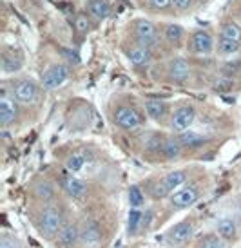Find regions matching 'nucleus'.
<instances>
[{
  "label": "nucleus",
  "mask_w": 241,
  "mask_h": 248,
  "mask_svg": "<svg viewBox=\"0 0 241 248\" xmlns=\"http://www.w3.org/2000/svg\"><path fill=\"white\" fill-rule=\"evenodd\" d=\"M187 49L191 55L196 56H209L214 53L216 49V40L210 31L207 29H196L189 35V40H187Z\"/></svg>",
  "instance_id": "f03ea898"
},
{
  "label": "nucleus",
  "mask_w": 241,
  "mask_h": 248,
  "mask_svg": "<svg viewBox=\"0 0 241 248\" xmlns=\"http://www.w3.org/2000/svg\"><path fill=\"white\" fill-rule=\"evenodd\" d=\"M194 2L196 0H172V6L176 7L178 11H189L194 7Z\"/></svg>",
  "instance_id": "72a5a7b5"
},
{
  "label": "nucleus",
  "mask_w": 241,
  "mask_h": 248,
  "mask_svg": "<svg viewBox=\"0 0 241 248\" xmlns=\"http://www.w3.org/2000/svg\"><path fill=\"white\" fill-rule=\"evenodd\" d=\"M114 124L120 127V129H125V131H134L138 129L140 125H142V116H140V112L136 109H132L129 105H122V107H118L114 110Z\"/></svg>",
  "instance_id": "0eeeda50"
},
{
  "label": "nucleus",
  "mask_w": 241,
  "mask_h": 248,
  "mask_svg": "<svg viewBox=\"0 0 241 248\" xmlns=\"http://www.w3.org/2000/svg\"><path fill=\"white\" fill-rule=\"evenodd\" d=\"M64 228V212L55 205H49L42 210L38 219V230L46 239H55Z\"/></svg>",
  "instance_id": "f257e3e1"
},
{
  "label": "nucleus",
  "mask_w": 241,
  "mask_h": 248,
  "mask_svg": "<svg viewBox=\"0 0 241 248\" xmlns=\"http://www.w3.org/2000/svg\"><path fill=\"white\" fill-rule=\"evenodd\" d=\"M198 248H227L220 234H207L198 243Z\"/></svg>",
  "instance_id": "c85d7f7f"
},
{
  "label": "nucleus",
  "mask_w": 241,
  "mask_h": 248,
  "mask_svg": "<svg viewBox=\"0 0 241 248\" xmlns=\"http://www.w3.org/2000/svg\"><path fill=\"white\" fill-rule=\"evenodd\" d=\"M194 120H196V109H194L193 105H179L171 114L172 131L179 132V134L189 131L193 127Z\"/></svg>",
  "instance_id": "423d86ee"
},
{
  "label": "nucleus",
  "mask_w": 241,
  "mask_h": 248,
  "mask_svg": "<svg viewBox=\"0 0 241 248\" xmlns=\"http://www.w3.org/2000/svg\"><path fill=\"white\" fill-rule=\"evenodd\" d=\"M11 94H13V98L18 102V104L31 105L38 100V96H40V89H38V85H36L33 80H29V78H20V80H16V82L13 83Z\"/></svg>",
  "instance_id": "7ed1b4c3"
},
{
  "label": "nucleus",
  "mask_w": 241,
  "mask_h": 248,
  "mask_svg": "<svg viewBox=\"0 0 241 248\" xmlns=\"http://www.w3.org/2000/svg\"><path fill=\"white\" fill-rule=\"evenodd\" d=\"M91 28H93V24H91V18L89 15L85 13H78L75 16V29L80 33V35H87L91 31Z\"/></svg>",
  "instance_id": "c756f323"
},
{
  "label": "nucleus",
  "mask_w": 241,
  "mask_h": 248,
  "mask_svg": "<svg viewBox=\"0 0 241 248\" xmlns=\"http://www.w3.org/2000/svg\"><path fill=\"white\" fill-rule=\"evenodd\" d=\"M127 58H129V62H131L132 65L144 67V65H147V63H151L152 49L136 44V46H132L131 49H127Z\"/></svg>",
  "instance_id": "2eb2a0df"
},
{
  "label": "nucleus",
  "mask_w": 241,
  "mask_h": 248,
  "mask_svg": "<svg viewBox=\"0 0 241 248\" xmlns=\"http://www.w3.org/2000/svg\"><path fill=\"white\" fill-rule=\"evenodd\" d=\"M34 194H36V198H38L40 201H51L53 198H55L56 188L51 181H48V179H40V181L34 185Z\"/></svg>",
  "instance_id": "4be33fe9"
},
{
  "label": "nucleus",
  "mask_w": 241,
  "mask_h": 248,
  "mask_svg": "<svg viewBox=\"0 0 241 248\" xmlns=\"http://www.w3.org/2000/svg\"><path fill=\"white\" fill-rule=\"evenodd\" d=\"M80 241L89 247H96L102 241V228L98 225V221L87 219L83 223V227L80 228Z\"/></svg>",
  "instance_id": "ddd939ff"
},
{
  "label": "nucleus",
  "mask_w": 241,
  "mask_h": 248,
  "mask_svg": "<svg viewBox=\"0 0 241 248\" xmlns=\"http://www.w3.org/2000/svg\"><path fill=\"white\" fill-rule=\"evenodd\" d=\"M167 73H169V78L171 82L174 83H185L189 78H191V65L185 58L181 56H176L172 58L169 65H167Z\"/></svg>",
  "instance_id": "1a4fd4ad"
},
{
  "label": "nucleus",
  "mask_w": 241,
  "mask_h": 248,
  "mask_svg": "<svg viewBox=\"0 0 241 248\" xmlns=\"http://www.w3.org/2000/svg\"><path fill=\"white\" fill-rule=\"evenodd\" d=\"M78 241H80V228H78V225H65L56 235L55 245L56 248H73Z\"/></svg>",
  "instance_id": "4468645a"
},
{
  "label": "nucleus",
  "mask_w": 241,
  "mask_h": 248,
  "mask_svg": "<svg viewBox=\"0 0 241 248\" xmlns=\"http://www.w3.org/2000/svg\"><path fill=\"white\" fill-rule=\"evenodd\" d=\"M64 190H65L67 196H71L73 200H80V198H83L85 192H87V185H85V181H82V179L71 176V178L64 179Z\"/></svg>",
  "instance_id": "f3484780"
},
{
  "label": "nucleus",
  "mask_w": 241,
  "mask_h": 248,
  "mask_svg": "<svg viewBox=\"0 0 241 248\" xmlns=\"http://www.w3.org/2000/svg\"><path fill=\"white\" fill-rule=\"evenodd\" d=\"M187 181V174L183 170H174V172H169L165 178L160 181V185L163 186L165 194H172L176 192V188L183 185Z\"/></svg>",
  "instance_id": "dca6fc26"
},
{
  "label": "nucleus",
  "mask_w": 241,
  "mask_h": 248,
  "mask_svg": "<svg viewBox=\"0 0 241 248\" xmlns=\"http://www.w3.org/2000/svg\"><path fill=\"white\" fill-rule=\"evenodd\" d=\"M69 76H71V69L65 63H53L51 67L46 69V73L42 76V87L48 91L58 89L67 82Z\"/></svg>",
  "instance_id": "20e7f679"
},
{
  "label": "nucleus",
  "mask_w": 241,
  "mask_h": 248,
  "mask_svg": "<svg viewBox=\"0 0 241 248\" xmlns=\"http://www.w3.org/2000/svg\"><path fill=\"white\" fill-rule=\"evenodd\" d=\"M240 214H241V205H240Z\"/></svg>",
  "instance_id": "c9c22d12"
},
{
  "label": "nucleus",
  "mask_w": 241,
  "mask_h": 248,
  "mask_svg": "<svg viewBox=\"0 0 241 248\" xmlns=\"http://www.w3.org/2000/svg\"><path fill=\"white\" fill-rule=\"evenodd\" d=\"M134 36H136V42L140 46H145L149 49H154L160 42L158 28L151 20H145V18L136 20V24H134Z\"/></svg>",
  "instance_id": "39448f33"
},
{
  "label": "nucleus",
  "mask_w": 241,
  "mask_h": 248,
  "mask_svg": "<svg viewBox=\"0 0 241 248\" xmlns=\"http://www.w3.org/2000/svg\"><path fill=\"white\" fill-rule=\"evenodd\" d=\"M220 36L221 38H228V40L241 42V28L240 24H236L234 20H225L220 28Z\"/></svg>",
  "instance_id": "5701e85b"
},
{
  "label": "nucleus",
  "mask_w": 241,
  "mask_h": 248,
  "mask_svg": "<svg viewBox=\"0 0 241 248\" xmlns=\"http://www.w3.org/2000/svg\"><path fill=\"white\" fill-rule=\"evenodd\" d=\"M87 11L93 18L105 20L111 15V2L109 0H89L87 2Z\"/></svg>",
  "instance_id": "a211bd4d"
},
{
  "label": "nucleus",
  "mask_w": 241,
  "mask_h": 248,
  "mask_svg": "<svg viewBox=\"0 0 241 248\" xmlns=\"http://www.w3.org/2000/svg\"><path fill=\"white\" fill-rule=\"evenodd\" d=\"M145 203V196L144 192H142V188L140 186H131L129 188V205H131V208H140L144 207Z\"/></svg>",
  "instance_id": "7c9ffc66"
},
{
  "label": "nucleus",
  "mask_w": 241,
  "mask_h": 248,
  "mask_svg": "<svg viewBox=\"0 0 241 248\" xmlns=\"http://www.w3.org/2000/svg\"><path fill=\"white\" fill-rule=\"evenodd\" d=\"M194 234V225L191 221H181L178 225H174V227L169 230V234H167V239L171 245H183L187 243Z\"/></svg>",
  "instance_id": "f8f14e48"
},
{
  "label": "nucleus",
  "mask_w": 241,
  "mask_h": 248,
  "mask_svg": "<svg viewBox=\"0 0 241 248\" xmlns=\"http://www.w3.org/2000/svg\"><path fill=\"white\" fill-rule=\"evenodd\" d=\"M85 163H87V156L83 154V152H75V154H71L67 158V163H65V167H67L69 172H80L83 167H85Z\"/></svg>",
  "instance_id": "a878e982"
},
{
  "label": "nucleus",
  "mask_w": 241,
  "mask_h": 248,
  "mask_svg": "<svg viewBox=\"0 0 241 248\" xmlns=\"http://www.w3.org/2000/svg\"><path fill=\"white\" fill-rule=\"evenodd\" d=\"M16 116H18V109H16L13 94L9 96L7 93H2V96H0V125L6 129L16 120Z\"/></svg>",
  "instance_id": "9b49d317"
},
{
  "label": "nucleus",
  "mask_w": 241,
  "mask_h": 248,
  "mask_svg": "<svg viewBox=\"0 0 241 248\" xmlns=\"http://www.w3.org/2000/svg\"><path fill=\"white\" fill-rule=\"evenodd\" d=\"M147 4L154 11H165L172 6V0H147Z\"/></svg>",
  "instance_id": "2f4dec72"
},
{
  "label": "nucleus",
  "mask_w": 241,
  "mask_h": 248,
  "mask_svg": "<svg viewBox=\"0 0 241 248\" xmlns=\"http://www.w3.org/2000/svg\"><path fill=\"white\" fill-rule=\"evenodd\" d=\"M241 47V42H236V40H228V38H221L218 40L216 44V49H218V53L221 56H232L236 55Z\"/></svg>",
  "instance_id": "393cba45"
},
{
  "label": "nucleus",
  "mask_w": 241,
  "mask_h": 248,
  "mask_svg": "<svg viewBox=\"0 0 241 248\" xmlns=\"http://www.w3.org/2000/svg\"><path fill=\"white\" fill-rule=\"evenodd\" d=\"M198 198H200V188L196 185H187L185 188L172 192L169 201H171V207L174 210H183V208L193 207L194 203L198 201Z\"/></svg>",
  "instance_id": "6e6552de"
},
{
  "label": "nucleus",
  "mask_w": 241,
  "mask_h": 248,
  "mask_svg": "<svg viewBox=\"0 0 241 248\" xmlns=\"http://www.w3.org/2000/svg\"><path fill=\"white\" fill-rule=\"evenodd\" d=\"M223 75L225 76H232V75H241V62L234 60V62H228L225 67H223Z\"/></svg>",
  "instance_id": "473e14b6"
},
{
  "label": "nucleus",
  "mask_w": 241,
  "mask_h": 248,
  "mask_svg": "<svg viewBox=\"0 0 241 248\" xmlns=\"http://www.w3.org/2000/svg\"><path fill=\"white\" fill-rule=\"evenodd\" d=\"M0 65H2V73L6 75H13L24 67V56L20 51L11 47H6L2 51V58H0Z\"/></svg>",
  "instance_id": "9d476101"
},
{
  "label": "nucleus",
  "mask_w": 241,
  "mask_h": 248,
  "mask_svg": "<svg viewBox=\"0 0 241 248\" xmlns=\"http://www.w3.org/2000/svg\"><path fill=\"white\" fill-rule=\"evenodd\" d=\"M163 38L169 46H178L185 38V29L179 24H165L163 26Z\"/></svg>",
  "instance_id": "6ab92c4d"
},
{
  "label": "nucleus",
  "mask_w": 241,
  "mask_h": 248,
  "mask_svg": "<svg viewBox=\"0 0 241 248\" xmlns=\"http://www.w3.org/2000/svg\"><path fill=\"white\" fill-rule=\"evenodd\" d=\"M145 112H147V116L152 118V120H161V118L167 116L169 105H167L163 100H147V102H145Z\"/></svg>",
  "instance_id": "aec40b11"
},
{
  "label": "nucleus",
  "mask_w": 241,
  "mask_h": 248,
  "mask_svg": "<svg viewBox=\"0 0 241 248\" xmlns=\"http://www.w3.org/2000/svg\"><path fill=\"white\" fill-rule=\"evenodd\" d=\"M0 248H18V245H16L11 237L4 235V237H2V241H0Z\"/></svg>",
  "instance_id": "f704fd0d"
},
{
  "label": "nucleus",
  "mask_w": 241,
  "mask_h": 248,
  "mask_svg": "<svg viewBox=\"0 0 241 248\" xmlns=\"http://www.w3.org/2000/svg\"><path fill=\"white\" fill-rule=\"evenodd\" d=\"M142 223H144V214L140 212L138 208H131V212H129V219H127V234L136 235Z\"/></svg>",
  "instance_id": "cd10ccee"
},
{
  "label": "nucleus",
  "mask_w": 241,
  "mask_h": 248,
  "mask_svg": "<svg viewBox=\"0 0 241 248\" xmlns=\"http://www.w3.org/2000/svg\"><path fill=\"white\" fill-rule=\"evenodd\" d=\"M181 147H183V145L179 143V140H165V141L161 143V154H163L167 159H174L181 154Z\"/></svg>",
  "instance_id": "bb28decb"
},
{
  "label": "nucleus",
  "mask_w": 241,
  "mask_h": 248,
  "mask_svg": "<svg viewBox=\"0 0 241 248\" xmlns=\"http://www.w3.org/2000/svg\"><path fill=\"white\" fill-rule=\"evenodd\" d=\"M218 234L223 239H234L236 237V221L232 217H221L218 221Z\"/></svg>",
  "instance_id": "b1692460"
},
{
  "label": "nucleus",
  "mask_w": 241,
  "mask_h": 248,
  "mask_svg": "<svg viewBox=\"0 0 241 248\" xmlns=\"http://www.w3.org/2000/svg\"><path fill=\"white\" fill-rule=\"evenodd\" d=\"M178 140L183 147H189V149H198V147H203V145L207 143L205 136H201V134H198V132H194V131L181 132Z\"/></svg>",
  "instance_id": "412c9836"
}]
</instances>
